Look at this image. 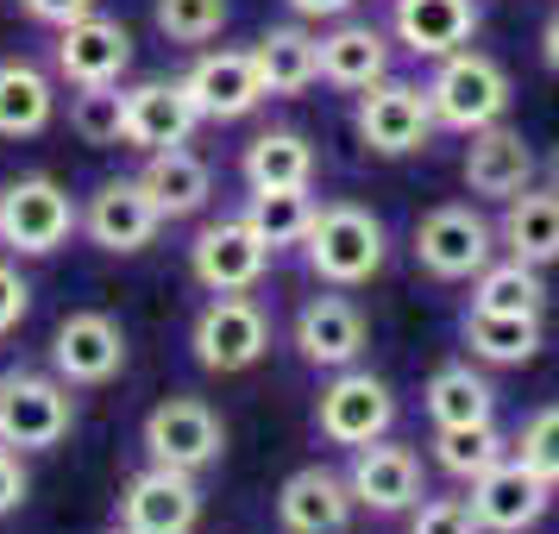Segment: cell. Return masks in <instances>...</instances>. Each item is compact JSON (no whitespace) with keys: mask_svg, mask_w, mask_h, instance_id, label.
Wrapping results in <instances>:
<instances>
[{"mask_svg":"<svg viewBox=\"0 0 559 534\" xmlns=\"http://www.w3.org/2000/svg\"><path fill=\"white\" fill-rule=\"evenodd\" d=\"M57 120V88L38 63H0V139H38Z\"/></svg>","mask_w":559,"mask_h":534,"instance_id":"cell-28","label":"cell"},{"mask_svg":"<svg viewBox=\"0 0 559 534\" xmlns=\"http://www.w3.org/2000/svg\"><path fill=\"white\" fill-rule=\"evenodd\" d=\"M509 102H515V88H509V70L497 63V57H484V51H453V57H440L433 63V76H428V107H433V127H447V132H484V127H497L509 114Z\"/></svg>","mask_w":559,"mask_h":534,"instance_id":"cell-2","label":"cell"},{"mask_svg":"<svg viewBox=\"0 0 559 534\" xmlns=\"http://www.w3.org/2000/svg\"><path fill=\"white\" fill-rule=\"evenodd\" d=\"M408 534H484V529H478V515H472L465 497H433V503H415Z\"/></svg>","mask_w":559,"mask_h":534,"instance_id":"cell-37","label":"cell"},{"mask_svg":"<svg viewBox=\"0 0 559 534\" xmlns=\"http://www.w3.org/2000/svg\"><path fill=\"white\" fill-rule=\"evenodd\" d=\"M428 422L433 428H465V422H497V390L472 365H440L428 378Z\"/></svg>","mask_w":559,"mask_h":534,"instance_id":"cell-30","label":"cell"},{"mask_svg":"<svg viewBox=\"0 0 559 534\" xmlns=\"http://www.w3.org/2000/svg\"><path fill=\"white\" fill-rule=\"evenodd\" d=\"M472 308H497V315H547V277H540V264L490 258L478 277H472Z\"/></svg>","mask_w":559,"mask_h":534,"instance_id":"cell-31","label":"cell"},{"mask_svg":"<svg viewBox=\"0 0 559 534\" xmlns=\"http://www.w3.org/2000/svg\"><path fill=\"white\" fill-rule=\"evenodd\" d=\"M51 63L70 88L120 82L132 70V32L120 26V20H107V13H82V20H70V26L57 32Z\"/></svg>","mask_w":559,"mask_h":534,"instance_id":"cell-14","label":"cell"},{"mask_svg":"<svg viewBox=\"0 0 559 534\" xmlns=\"http://www.w3.org/2000/svg\"><path fill=\"white\" fill-rule=\"evenodd\" d=\"M465 503H472L484 534H522L554 509V484L509 453V459H497L484 478H472V497H465Z\"/></svg>","mask_w":559,"mask_h":534,"instance_id":"cell-12","label":"cell"},{"mask_svg":"<svg viewBox=\"0 0 559 534\" xmlns=\"http://www.w3.org/2000/svg\"><path fill=\"white\" fill-rule=\"evenodd\" d=\"M353 484L328 472V465H302V472H289L277 490V522L283 534H346L353 529Z\"/></svg>","mask_w":559,"mask_h":534,"instance_id":"cell-18","label":"cell"},{"mask_svg":"<svg viewBox=\"0 0 559 534\" xmlns=\"http://www.w3.org/2000/svg\"><path fill=\"white\" fill-rule=\"evenodd\" d=\"M465 189L472 195H490V202H509V195H522L534 177H540V157H534V145L522 139L515 127H484L472 132V145H465Z\"/></svg>","mask_w":559,"mask_h":534,"instance_id":"cell-21","label":"cell"},{"mask_svg":"<svg viewBox=\"0 0 559 534\" xmlns=\"http://www.w3.org/2000/svg\"><path fill=\"white\" fill-rule=\"evenodd\" d=\"M51 371L70 390H95V383H114L127 371V328L102 315V308H82L70 315L51 340Z\"/></svg>","mask_w":559,"mask_h":534,"instance_id":"cell-11","label":"cell"},{"mask_svg":"<svg viewBox=\"0 0 559 534\" xmlns=\"http://www.w3.org/2000/svg\"><path fill=\"white\" fill-rule=\"evenodd\" d=\"M182 88H189V102L202 107V120H214V127L246 120V114H258V102H271L264 82H258L252 51H207V57H195V70L182 76Z\"/></svg>","mask_w":559,"mask_h":534,"instance_id":"cell-19","label":"cell"},{"mask_svg":"<svg viewBox=\"0 0 559 534\" xmlns=\"http://www.w3.org/2000/svg\"><path fill=\"white\" fill-rule=\"evenodd\" d=\"M283 7H289L296 20H314V26H321V20H346V13H353V0H283Z\"/></svg>","mask_w":559,"mask_h":534,"instance_id":"cell-41","label":"cell"},{"mask_svg":"<svg viewBox=\"0 0 559 534\" xmlns=\"http://www.w3.org/2000/svg\"><path fill=\"white\" fill-rule=\"evenodd\" d=\"M497 258V227L484 221L472 202H447L428 207L415 221V264L440 283H472Z\"/></svg>","mask_w":559,"mask_h":534,"instance_id":"cell-6","label":"cell"},{"mask_svg":"<svg viewBox=\"0 0 559 534\" xmlns=\"http://www.w3.org/2000/svg\"><path fill=\"white\" fill-rule=\"evenodd\" d=\"M189 346H195V365L202 371H252L258 358L271 353V315L239 289V296H214V302L195 315V333H189Z\"/></svg>","mask_w":559,"mask_h":534,"instance_id":"cell-7","label":"cell"},{"mask_svg":"<svg viewBox=\"0 0 559 534\" xmlns=\"http://www.w3.org/2000/svg\"><path fill=\"white\" fill-rule=\"evenodd\" d=\"M139 182H145V195L157 202L164 221H189V214H202L207 195H214V177H207V164L189 152V145H177V152H152L145 157V170H139Z\"/></svg>","mask_w":559,"mask_h":534,"instance_id":"cell-26","label":"cell"},{"mask_svg":"<svg viewBox=\"0 0 559 534\" xmlns=\"http://www.w3.org/2000/svg\"><path fill=\"white\" fill-rule=\"evenodd\" d=\"M76 428V396L57 371H0V447L45 453Z\"/></svg>","mask_w":559,"mask_h":534,"instance_id":"cell-4","label":"cell"},{"mask_svg":"<svg viewBox=\"0 0 559 534\" xmlns=\"http://www.w3.org/2000/svg\"><path fill=\"white\" fill-rule=\"evenodd\" d=\"M239 177L246 189H314V145L296 127L258 132L239 157Z\"/></svg>","mask_w":559,"mask_h":534,"instance_id":"cell-27","label":"cell"},{"mask_svg":"<svg viewBox=\"0 0 559 534\" xmlns=\"http://www.w3.org/2000/svg\"><path fill=\"white\" fill-rule=\"evenodd\" d=\"M509 453L522 459V465H534V472L559 490V403L540 408V415H528V422H522V434L509 440Z\"/></svg>","mask_w":559,"mask_h":534,"instance_id":"cell-36","label":"cell"},{"mask_svg":"<svg viewBox=\"0 0 559 534\" xmlns=\"http://www.w3.org/2000/svg\"><path fill=\"white\" fill-rule=\"evenodd\" d=\"M20 7H26V20H38V26L63 32L70 20H82V13H95L102 0H20Z\"/></svg>","mask_w":559,"mask_h":534,"instance_id":"cell-40","label":"cell"},{"mask_svg":"<svg viewBox=\"0 0 559 534\" xmlns=\"http://www.w3.org/2000/svg\"><path fill=\"white\" fill-rule=\"evenodd\" d=\"M26 490H32L26 459L13 453V447H0V515H13V509L26 503Z\"/></svg>","mask_w":559,"mask_h":534,"instance_id":"cell-39","label":"cell"},{"mask_svg":"<svg viewBox=\"0 0 559 534\" xmlns=\"http://www.w3.org/2000/svg\"><path fill=\"white\" fill-rule=\"evenodd\" d=\"M390 32L403 38V51L440 63V57H453L472 45L478 0H390Z\"/></svg>","mask_w":559,"mask_h":534,"instance_id":"cell-22","label":"cell"},{"mask_svg":"<svg viewBox=\"0 0 559 534\" xmlns=\"http://www.w3.org/2000/svg\"><path fill=\"white\" fill-rule=\"evenodd\" d=\"M26 315H32V283L20 277V264H7V258H0V340L20 328Z\"/></svg>","mask_w":559,"mask_h":534,"instance_id":"cell-38","label":"cell"},{"mask_svg":"<svg viewBox=\"0 0 559 534\" xmlns=\"http://www.w3.org/2000/svg\"><path fill=\"white\" fill-rule=\"evenodd\" d=\"M433 459L440 472H453L459 484L484 478L497 459H509V434L497 422H465V428H433Z\"/></svg>","mask_w":559,"mask_h":534,"instance_id":"cell-32","label":"cell"},{"mask_svg":"<svg viewBox=\"0 0 559 534\" xmlns=\"http://www.w3.org/2000/svg\"><path fill=\"white\" fill-rule=\"evenodd\" d=\"M252 63L264 95H302L308 82H321V32H308V20L271 26L252 45Z\"/></svg>","mask_w":559,"mask_h":534,"instance_id":"cell-25","label":"cell"},{"mask_svg":"<svg viewBox=\"0 0 559 534\" xmlns=\"http://www.w3.org/2000/svg\"><path fill=\"white\" fill-rule=\"evenodd\" d=\"M107 534H139V529H127V522H114V529H107Z\"/></svg>","mask_w":559,"mask_h":534,"instance_id":"cell-44","label":"cell"},{"mask_svg":"<svg viewBox=\"0 0 559 534\" xmlns=\"http://www.w3.org/2000/svg\"><path fill=\"white\" fill-rule=\"evenodd\" d=\"M353 132L365 152L378 157H415L433 145V107H428V88L415 82H396L383 76L371 88H358V107H353Z\"/></svg>","mask_w":559,"mask_h":534,"instance_id":"cell-5","label":"cell"},{"mask_svg":"<svg viewBox=\"0 0 559 534\" xmlns=\"http://www.w3.org/2000/svg\"><path fill=\"white\" fill-rule=\"evenodd\" d=\"M157 227H164V214H157V202L145 195L139 177H107L88 195V207H82V233L102 252H145L157 239Z\"/></svg>","mask_w":559,"mask_h":534,"instance_id":"cell-16","label":"cell"},{"mask_svg":"<svg viewBox=\"0 0 559 534\" xmlns=\"http://www.w3.org/2000/svg\"><path fill=\"white\" fill-rule=\"evenodd\" d=\"M302 258L328 289H358V283H371L383 271L390 233L365 202H328L314 207V221L302 233Z\"/></svg>","mask_w":559,"mask_h":534,"instance_id":"cell-1","label":"cell"},{"mask_svg":"<svg viewBox=\"0 0 559 534\" xmlns=\"http://www.w3.org/2000/svg\"><path fill=\"white\" fill-rule=\"evenodd\" d=\"M346 484H353V497L365 509H378V515H403V509H415L421 497H428V472H421V459H415V447H403V440H371V447H353V472H346Z\"/></svg>","mask_w":559,"mask_h":534,"instance_id":"cell-15","label":"cell"},{"mask_svg":"<svg viewBox=\"0 0 559 534\" xmlns=\"http://www.w3.org/2000/svg\"><path fill=\"white\" fill-rule=\"evenodd\" d=\"M540 177H547V189H559V145L547 152V164H540Z\"/></svg>","mask_w":559,"mask_h":534,"instance_id":"cell-43","label":"cell"},{"mask_svg":"<svg viewBox=\"0 0 559 534\" xmlns=\"http://www.w3.org/2000/svg\"><path fill=\"white\" fill-rule=\"evenodd\" d=\"M497 246L522 264H559V189L547 182H528L522 195L503 202V221H497Z\"/></svg>","mask_w":559,"mask_h":534,"instance_id":"cell-23","label":"cell"},{"mask_svg":"<svg viewBox=\"0 0 559 534\" xmlns=\"http://www.w3.org/2000/svg\"><path fill=\"white\" fill-rule=\"evenodd\" d=\"M383 76H390V38L365 20H333V32L321 38V82L358 95Z\"/></svg>","mask_w":559,"mask_h":534,"instance_id":"cell-24","label":"cell"},{"mask_svg":"<svg viewBox=\"0 0 559 534\" xmlns=\"http://www.w3.org/2000/svg\"><path fill=\"white\" fill-rule=\"evenodd\" d=\"M120 522L139 534H195V522H202L195 472H170V465L132 472L127 490H120Z\"/></svg>","mask_w":559,"mask_h":534,"instance_id":"cell-13","label":"cell"},{"mask_svg":"<svg viewBox=\"0 0 559 534\" xmlns=\"http://www.w3.org/2000/svg\"><path fill=\"white\" fill-rule=\"evenodd\" d=\"M76 227H82V207L57 177L32 170V177L0 182V246H7V252L45 258V252H57V246H70Z\"/></svg>","mask_w":559,"mask_h":534,"instance_id":"cell-3","label":"cell"},{"mask_svg":"<svg viewBox=\"0 0 559 534\" xmlns=\"http://www.w3.org/2000/svg\"><path fill=\"white\" fill-rule=\"evenodd\" d=\"M70 127L82 132V145H127V88H120V82L76 88Z\"/></svg>","mask_w":559,"mask_h":534,"instance_id":"cell-34","label":"cell"},{"mask_svg":"<svg viewBox=\"0 0 559 534\" xmlns=\"http://www.w3.org/2000/svg\"><path fill=\"white\" fill-rule=\"evenodd\" d=\"M296 353L314 371H346L365 353V315L353 296H308L296 308Z\"/></svg>","mask_w":559,"mask_h":534,"instance_id":"cell-20","label":"cell"},{"mask_svg":"<svg viewBox=\"0 0 559 534\" xmlns=\"http://www.w3.org/2000/svg\"><path fill=\"white\" fill-rule=\"evenodd\" d=\"M540 57H547V70L559 76V13L547 20V26H540Z\"/></svg>","mask_w":559,"mask_h":534,"instance_id":"cell-42","label":"cell"},{"mask_svg":"<svg viewBox=\"0 0 559 534\" xmlns=\"http://www.w3.org/2000/svg\"><path fill=\"white\" fill-rule=\"evenodd\" d=\"M246 221L264 233L271 252L302 246L308 221H314V195H308V189H252V195H246Z\"/></svg>","mask_w":559,"mask_h":534,"instance_id":"cell-33","label":"cell"},{"mask_svg":"<svg viewBox=\"0 0 559 534\" xmlns=\"http://www.w3.org/2000/svg\"><path fill=\"white\" fill-rule=\"evenodd\" d=\"M145 453H152V465H170V472H207L227 453V428L202 396H164L145 415Z\"/></svg>","mask_w":559,"mask_h":534,"instance_id":"cell-10","label":"cell"},{"mask_svg":"<svg viewBox=\"0 0 559 534\" xmlns=\"http://www.w3.org/2000/svg\"><path fill=\"white\" fill-rule=\"evenodd\" d=\"M195 127H202V107L189 102V88L182 82H139V88H127V145L132 152H177V145H189L195 139Z\"/></svg>","mask_w":559,"mask_h":534,"instance_id":"cell-17","label":"cell"},{"mask_svg":"<svg viewBox=\"0 0 559 534\" xmlns=\"http://www.w3.org/2000/svg\"><path fill=\"white\" fill-rule=\"evenodd\" d=\"M152 20L170 45H207L233 20L227 0H152Z\"/></svg>","mask_w":559,"mask_h":534,"instance_id":"cell-35","label":"cell"},{"mask_svg":"<svg viewBox=\"0 0 559 534\" xmlns=\"http://www.w3.org/2000/svg\"><path fill=\"white\" fill-rule=\"evenodd\" d=\"M390 422H396L390 383H383L378 371H358V365L333 371L328 390H321V403H314V428H321V440H333V447H371V440L390 434Z\"/></svg>","mask_w":559,"mask_h":534,"instance_id":"cell-9","label":"cell"},{"mask_svg":"<svg viewBox=\"0 0 559 534\" xmlns=\"http://www.w3.org/2000/svg\"><path fill=\"white\" fill-rule=\"evenodd\" d=\"M189 271L207 296H239V289H258L264 271H271V246L264 233L246 221V214H227V221H207L189 246Z\"/></svg>","mask_w":559,"mask_h":534,"instance_id":"cell-8","label":"cell"},{"mask_svg":"<svg viewBox=\"0 0 559 534\" xmlns=\"http://www.w3.org/2000/svg\"><path fill=\"white\" fill-rule=\"evenodd\" d=\"M465 346L484 365H528L540 353V315H497V308H465Z\"/></svg>","mask_w":559,"mask_h":534,"instance_id":"cell-29","label":"cell"}]
</instances>
